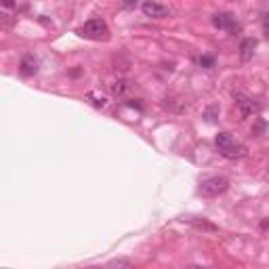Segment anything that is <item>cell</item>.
Instances as JSON below:
<instances>
[{
	"label": "cell",
	"mask_w": 269,
	"mask_h": 269,
	"mask_svg": "<svg viewBox=\"0 0 269 269\" xmlns=\"http://www.w3.org/2000/svg\"><path fill=\"white\" fill-rule=\"evenodd\" d=\"M139 5V0H122V7L124 9H135Z\"/></svg>",
	"instance_id": "7c38bea8"
},
{
	"label": "cell",
	"mask_w": 269,
	"mask_h": 269,
	"mask_svg": "<svg viewBox=\"0 0 269 269\" xmlns=\"http://www.w3.org/2000/svg\"><path fill=\"white\" fill-rule=\"evenodd\" d=\"M76 34L89 40H107L110 38V28H107L103 19H91L82 28L76 30Z\"/></svg>",
	"instance_id": "7a4b0ae2"
},
{
	"label": "cell",
	"mask_w": 269,
	"mask_h": 269,
	"mask_svg": "<svg viewBox=\"0 0 269 269\" xmlns=\"http://www.w3.org/2000/svg\"><path fill=\"white\" fill-rule=\"evenodd\" d=\"M233 99H235V105H238V110L242 112V116H252V114H259V105H256L250 97H246L242 93H233Z\"/></svg>",
	"instance_id": "5b68a950"
},
{
	"label": "cell",
	"mask_w": 269,
	"mask_h": 269,
	"mask_svg": "<svg viewBox=\"0 0 269 269\" xmlns=\"http://www.w3.org/2000/svg\"><path fill=\"white\" fill-rule=\"evenodd\" d=\"M263 32H265V36L269 38V19H265V24H263Z\"/></svg>",
	"instance_id": "9a60e30c"
},
{
	"label": "cell",
	"mask_w": 269,
	"mask_h": 269,
	"mask_svg": "<svg viewBox=\"0 0 269 269\" xmlns=\"http://www.w3.org/2000/svg\"><path fill=\"white\" fill-rule=\"evenodd\" d=\"M110 265H114V267H116V265H131V261H124V259H118V261H112Z\"/></svg>",
	"instance_id": "5bb4252c"
},
{
	"label": "cell",
	"mask_w": 269,
	"mask_h": 269,
	"mask_svg": "<svg viewBox=\"0 0 269 269\" xmlns=\"http://www.w3.org/2000/svg\"><path fill=\"white\" fill-rule=\"evenodd\" d=\"M87 97H89V99H95V93H89ZM91 103H93L95 107H103V105H105V99H97V101H91Z\"/></svg>",
	"instance_id": "8fae6325"
},
{
	"label": "cell",
	"mask_w": 269,
	"mask_h": 269,
	"mask_svg": "<svg viewBox=\"0 0 269 269\" xmlns=\"http://www.w3.org/2000/svg\"><path fill=\"white\" fill-rule=\"evenodd\" d=\"M227 187H229V181L225 177H208L200 183V193L204 198H217L227 191Z\"/></svg>",
	"instance_id": "3957f363"
},
{
	"label": "cell",
	"mask_w": 269,
	"mask_h": 269,
	"mask_svg": "<svg viewBox=\"0 0 269 269\" xmlns=\"http://www.w3.org/2000/svg\"><path fill=\"white\" fill-rule=\"evenodd\" d=\"M21 74L24 76H34V74L38 72V59L34 55H24L21 57Z\"/></svg>",
	"instance_id": "52a82bcc"
},
{
	"label": "cell",
	"mask_w": 269,
	"mask_h": 269,
	"mask_svg": "<svg viewBox=\"0 0 269 269\" xmlns=\"http://www.w3.org/2000/svg\"><path fill=\"white\" fill-rule=\"evenodd\" d=\"M126 89H128V82H124V80H118V82H112L110 84V91H112V95H124L126 93Z\"/></svg>",
	"instance_id": "9c48e42d"
},
{
	"label": "cell",
	"mask_w": 269,
	"mask_h": 269,
	"mask_svg": "<svg viewBox=\"0 0 269 269\" xmlns=\"http://www.w3.org/2000/svg\"><path fill=\"white\" fill-rule=\"evenodd\" d=\"M141 9H143V15L152 17V19H162V17L168 15V9L164 5L156 3V0H145V3L141 5Z\"/></svg>",
	"instance_id": "8992f818"
},
{
	"label": "cell",
	"mask_w": 269,
	"mask_h": 269,
	"mask_svg": "<svg viewBox=\"0 0 269 269\" xmlns=\"http://www.w3.org/2000/svg\"><path fill=\"white\" fill-rule=\"evenodd\" d=\"M214 145L219 147V152L225 156V158H242L246 154V147L240 143V141H235V139L229 135V133H219L217 137H214Z\"/></svg>",
	"instance_id": "6da1fadb"
},
{
	"label": "cell",
	"mask_w": 269,
	"mask_h": 269,
	"mask_svg": "<svg viewBox=\"0 0 269 269\" xmlns=\"http://www.w3.org/2000/svg\"><path fill=\"white\" fill-rule=\"evenodd\" d=\"M212 26L219 28V30H225V32H231V34L240 30L238 19H235V15H231V13H214L212 15Z\"/></svg>",
	"instance_id": "277c9868"
},
{
	"label": "cell",
	"mask_w": 269,
	"mask_h": 269,
	"mask_svg": "<svg viewBox=\"0 0 269 269\" xmlns=\"http://www.w3.org/2000/svg\"><path fill=\"white\" fill-rule=\"evenodd\" d=\"M13 7H15V3H13V0H3V9H5V11L13 9Z\"/></svg>",
	"instance_id": "4fadbf2b"
},
{
	"label": "cell",
	"mask_w": 269,
	"mask_h": 269,
	"mask_svg": "<svg viewBox=\"0 0 269 269\" xmlns=\"http://www.w3.org/2000/svg\"><path fill=\"white\" fill-rule=\"evenodd\" d=\"M196 61L200 63L202 68H212V66H214V59H212V57H198Z\"/></svg>",
	"instance_id": "30bf717a"
},
{
	"label": "cell",
	"mask_w": 269,
	"mask_h": 269,
	"mask_svg": "<svg viewBox=\"0 0 269 269\" xmlns=\"http://www.w3.org/2000/svg\"><path fill=\"white\" fill-rule=\"evenodd\" d=\"M254 49H256V40L254 38H244L242 45H240V59L250 61L252 55H254Z\"/></svg>",
	"instance_id": "ba28073f"
}]
</instances>
